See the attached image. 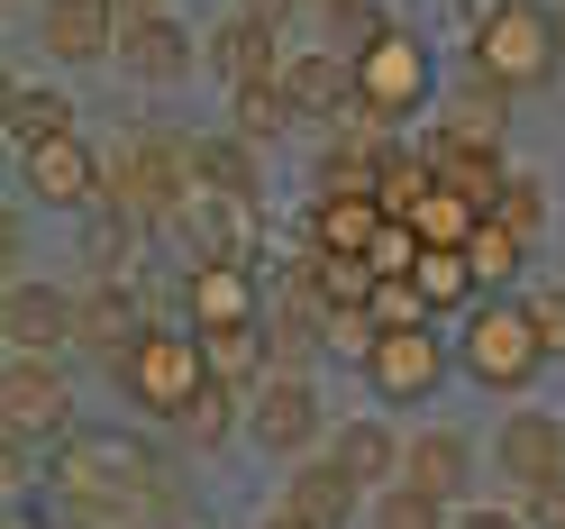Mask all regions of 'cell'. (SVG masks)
Instances as JSON below:
<instances>
[{
	"label": "cell",
	"mask_w": 565,
	"mask_h": 529,
	"mask_svg": "<svg viewBox=\"0 0 565 529\" xmlns=\"http://www.w3.org/2000/svg\"><path fill=\"white\" fill-rule=\"evenodd\" d=\"M55 484L74 493V511L83 520H110V502H164V466L147 447H128V438H74L64 447V466H55Z\"/></svg>",
	"instance_id": "6da1fadb"
},
{
	"label": "cell",
	"mask_w": 565,
	"mask_h": 529,
	"mask_svg": "<svg viewBox=\"0 0 565 529\" xmlns=\"http://www.w3.org/2000/svg\"><path fill=\"white\" fill-rule=\"evenodd\" d=\"M475 19H483L475 74H492L502 92L547 83V64H556V46H565V28H556L547 10H529V0H475Z\"/></svg>",
	"instance_id": "7a4b0ae2"
},
{
	"label": "cell",
	"mask_w": 565,
	"mask_h": 529,
	"mask_svg": "<svg viewBox=\"0 0 565 529\" xmlns=\"http://www.w3.org/2000/svg\"><path fill=\"white\" fill-rule=\"evenodd\" d=\"M110 210L119 220H183V201L201 192L192 183V147H173V137H128L110 156Z\"/></svg>",
	"instance_id": "3957f363"
},
{
	"label": "cell",
	"mask_w": 565,
	"mask_h": 529,
	"mask_svg": "<svg viewBox=\"0 0 565 529\" xmlns=\"http://www.w3.org/2000/svg\"><path fill=\"white\" fill-rule=\"evenodd\" d=\"M539 366H547V347H539V320H529V310L483 301L475 320H466V374H475V383H492V393H520Z\"/></svg>",
	"instance_id": "277c9868"
},
{
	"label": "cell",
	"mask_w": 565,
	"mask_h": 529,
	"mask_svg": "<svg viewBox=\"0 0 565 529\" xmlns=\"http://www.w3.org/2000/svg\"><path fill=\"white\" fill-rule=\"evenodd\" d=\"M119 383H128V393L147 402V411H183V402L201 393V383H210V357H201V338L147 329V338H137L128 357H119Z\"/></svg>",
	"instance_id": "5b68a950"
},
{
	"label": "cell",
	"mask_w": 565,
	"mask_h": 529,
	"mask_svg": "<svg viewBox=\"0 0 565 529\" xmlns=\"http://www.w3.org/2000/svg\"><path fill=\"white\" fill-rule=\"evenodd\" d=\"M419 92H429V55H419L402 28H383V38L356 46V110H365V119L419 110Z\"/></svg>",
	"instance_id": "8992f818"
},
{
	"label": "cell",
	"mask_w": 565,
	"mask_h": 529,
	"mask_svg": "<svg viewBox=\"0 0 565 529\" xmlns=\"http://www.w3.org/2000/svg\"><path fill=\"white\" fill-rule=\"evenodd\" d=\"M246 430H256V447H274V456H310L320 447V393H310L301 374H265L256 402H246Z\"/></svg>",
	"instance_id": "52a82bcc"
},
{
	"label": "cell",
	"mask_w": 565,
	"mask_h": 529,
	"mask_svg": "<svg viewBox=\"0 0 565 529\" xmlns=\"http://www.w3.org/2000/svg\"><path fill=\"white\" fill-rule=\"evenodd\" d=\"M492 466H502V484L539 493L547 475H565V420L556 411H511L502 438H492Z\"/></svg>",
	"instance_id": "ba28073f"
},
{
	"label": "cell",
	"mask_w": 565,
	"mask_h": 529,
	"mask_svg": "<svg viewBox=\"0 0 565 529\" xmlns=\"http://www.w3.org/2000/svg\"><path fill=\"white\" fill-rule=\"evenodd\" d=\"M0 329H10V357H55L64 338H83V301H64L55 284H10Z\"/></svg>",
	"instance_id": "9c48e42d"
},
{
	"label": "cell",
	"mask_w": 565,
	"mask_h": 529,
	"mask_svg": "<svg viewBox=\"0 0 565 529\" xmlns=\"http://www.w3.org/2000/svg\"><path fill=\"white\" fill-rule=\"evenodd\" d=\"M0 411H10V438H46L64 430V411H74V393H64V374L46 357H10V374H0Z\"/></svg>",
	"instance_id": "30bf717a"
},
{
	"label": "cell",
	"mask_w": 565,
	"mask_h": 529,
	"mask_svg": "<svg viewBox=\"0 0 565 529\" xmlns=\"http://www.w3.org/2000/svg\"><path fill=\"white\" fill-rule=\"evenodd\" d=\"M38 38H46L64 64L119 55V0H46V10H38Z\"/></svg>",
	"instance_id": "8fae6325"
},
{
	"label": "cell",
	"mask_w": 565,
	"mask_h": 529,
	"mask_svg": "<svg viewBox=\"0 0 565 529\" xmlns=\"http://www.w3.org/2000/svg\"><path fill=\"white\" fill-rule=\"evenodd\" d=\"M365 374H374V393L411 402V393H429V383L447 374V357H438V338H429V329H383V338L365 347Z\"/></svg>",
	"instance_id": "7c38bea8"
},
{
	"label": "cell",
	"mask_w": 565,
	"mask_h": 529,
	"mask_svg": "<svg viewBox=\"0 0 565 529\" xmlns=\"http://www.w3.org/2000/svg\"><path fill=\"white\" fill-rule=\"evenodd\" d=\"M110 173H100L92 156H83V137H46V147H28V192L38 201H55V210H83Z\"/></svg>",
	"instance_id": "4fadbf2b"
},
{
	"label": "cell",
	"mask_w": 565,
	"mask_h": 529,
	"mask_svg": "<svg viewBox=\"0 0 565 529\" xmlns=\"http://www.w3.org/2000/svg\"><path fill=\"white\" fill-rule=\"evenodd\" d=\"M282 92H292L301 119H347V100H356V55H292L282 64Z\"/></svg>",
	"instance_id": "5bb4252c"
},
{
	"label": "cell",
	"mask_w": 565,
	"mask_h": 529,
	"mask_svg": "<svg viewBox=\"0 0 565 529\" xmlns=\"http://www.w3.org/2000/svg\"><path fill=\"white\" fill-rule=\"evenodd\" d=\"M119 55H128V74H137V83H183L192 64H201V46H192V38H183V28H173L164 10H156V19H128Z\"/></svg>",
	"instance_id": "9a60e30c"
},
{
	"label": "cell",
	"mask_w": 565,
	"mask_h": 529,
	"mask_svg": "<svg viewBox=\"0 0 565 529\" xmlns=\"http://www.w3.org/2000/svg\"><path fill=\"white\" fill-rule=\"evenodd\" d=\"M356 475H347L338 466V456H320V466H301L292 475V493H282V511H292V520H310V529H347V511H356Z\"/></svg>",
	"instance_id": "2e32d148"
},
{
	"label": "cell",
	"mask_w": 565,
	"mask_h": 529,
	"mask_svg": "<svg viewBox=\"0 0 565 529\" xmlns=\"http://www.w3.org/2000/svg\"><path fill=\"white\" fill-rule=\"evenodd\" d=\"M466 466H475V447L456 438V430H419V438L402 447V484H411V493H429V502L466 493Z\"/></svg>",
	"instance_id": "e0dca14e"
},
{
	"label": "cell",
	"mask_w": 565,
	"mask_h": 529,
	"mask_svg": "<svg viewBox=\"0 0 565 529\" xmlns=\"http://www.w3.org/2000/svg\"><path fill=\"white\" fill-rule=\"evenodd\" d=\"M137 338H147V329H137V293L119 284V274H100V284L83 293V347H100V357L119 366Z\"/></svg>",
	"instance_id": "ac0fdd59"
},
{
	"label": "cell",
	"mask_w": 565,
	"mask_h": 529,
	"mask_svg": "<svg viewBox=\"0 0 565 529\" xmlns=\"http://www.w3.org/2000/svg\"><path fill=\"white\" fill-rule=\"evenodd\" d=\"M192 320H201V338L210 329H256V284H246V265H201L192 274Z\"/></svg>",
	"instance_id": "d6986e66"
},
{
	"label": "cell",
	"mask_w": 565,
	"mask_h": 529,
	"mask_svg": "<svg viewBox=\"0 0 565 529\" xmlns=\"http://www.w3.org/2000/svg\"><path fill=\"white\" fill-rule=\"evenodd\" d=\"M438 183L447 192H466L475 210H492V201H502L511 192V173H502V156H492V147H475V137H438Z\"/></svg>",
	"instance_id": "ffe728a7"
},
{
	"label": "cell",
	"mask_w": 565,
	"mask_h": 529,
	"mask_svg": "<svg viewBox=\"0 0 565 529\" xmlns=\"http://www.w3.org/2000/svg\"><path fill=\"white\" fill-rule=\"evenodd\" d=\"M393 229L374 192H320V246L329 256H374V237Z\"/></svg>",
	"instance_id": "44dd1931"
},
{
	"label": "cell",
	"mask_w": 565,
	"mask_h": 529,
	"mask_svg": "<svg viewBox=\"0 0 565 529\" xmlns=\"http://www.w3.org/2000/svg\"><path fill=\"white\" fill-rule=\"evenodd\" d=\"M192 183L210 192V201H256V147H246V137H201L192 147Z\"/></svg>",
	"instance_id": "7402d4cb"
},
{
	"label": "cell",
	"mask_w": 565,
	"mask_h": 529,
	"mask_svg": "<svg viewBox=\"0 0 565 529\" xmlns=\"http://www.w3.org/2000/svg\"><path fill=\"white\" fill-rule=\"evenodd\" d=\"M201 55L220 64V74H228L237 92H246V83H274V28H256V19H228V28H220V38H210Z\"/></svg>",
	"instance_id": "603a6c76"
},
{
	"label": "cell",
	"mask_w": 565,
	"mask_h": 529,
	"mask_svg": "<svg viewBox=\"0 0 565 529\" xmlns=\"http://www.w3.org/2000/svg\"><path fill=\"white\" fill-rule=\"evenodd\" d=\"M502 128H511V92L492 83V74H466V83H456V119H447V137H475V147H502Z\"/></svg>",
	"instance_id": "cb8c5ba5"
},
{
	"label": "cell",
	"mask_w": 565,
	"mask_h": 529,
	"mask_svg": "<svg viewBox=\"0 0 565 529\" xmlns=\"http://www.w3.org/2000/svg\"><path fill=\"white\" fill-rule=\"evenodd\" d=\"M329 456H338V466L356 475V484H383V475H402V438L383 430V420H347Z\"/></svg>",
	"instance_id": "d4e9b609"
},
{
	"label": "cell",
	"mask_w": 565,
	"mask_h": 529,
	"mask_svg": "<svg viewBox=\"0 0 565 529\" xmlns=\"http://www.w3.org/2000/svg\"><path fill=\"white\" fill-rule=\"evenodd\" d=\"M10 137H19V147L74 137V100H64V92H46V83H19V92H10Z\"/></svg>",
	"instance_id": "484cf974"
},
{
	"label": "cell",
	"mask_w": 565,
	"mask_h": 529,
	"mask_svg": "<svg viewBox=\"0 0 565 529\" xmlns=\"http://www.w3.org/2000/svg\"><path fill=\"white\" fill-rule=\"evenodd\" d=\"M183 237H192L201 265H237V201L192 192V201H183Z\"/></svg>",
	"instance_id": "4316f807"
},
{
	"label": "cell",
	"mask_w": 565,
	"mask_h": 529,
	"mask_svg": "<svg viewBox=\"0 0 565 529\" xmlns=\"http://www.w3.org/2000/svg\"><path fill=\"white\" fill-rule=\"evenodd\" d=\"M173 430H183L192 447H220V438L237 430V383H220V374H210L201 393H192L183 411H173Z\"/></svg>",
	"instance_id": "83f0119b"
},
{
	"label": "cell",
	"mask_w": 565,
	"mask_h": 529,
	"mask_svg": "<svg viewBox=\"0 0 565 529\" xmlns=\"http://www.w3.org/2000/svg\"><path fill=\"white\" fill-rule=\"evenodd\" d=\"M292 119H301V110H292V92H282V74H274V83H246V92H237V137H246V147L282 137Z\"/></svg>",
	"instance_id": "f1b7e54d"
},
{
	"label": "cell",
	"mask_w": 565,
	"mask_h": 529,
	"mask_svg": "<svg viewBox=\"0 0 565 529\" xmlns=\"http://www.w3.org/2000/svg\"><path fill=\"white\" fill-rule=\"evenodd\" d=\"M411 284H419V301L438 310V301H466V293H475V265L447 256V246H419V274H411Z\"/></svg>",
	"instance_id": "f546056e"
},
{
	"label": "cell",
	"mask_w": 565,
	"mask_h": 529,
	"mask_svg": "<svg viewBox=\"0 0 565 529\" xmlns=\"http://www.w3.org/2000/svg\"><path fill=\"white\" fill-rule=\"evenodd\" d=\"M374 529H456V520H447V502H429V493L393 484V493L374 502Z\"/></svg>",
	"instance_id": "4dcf8cb0"
},
{
	"label": "cell",
	"mask_w": 565,
	"mask_h": 529,
	"mask_svg": "<svg viewBox=\"0 0 565 529\" xmlns=\"http://www.w3.org/2000/svg\"><path fill=\"white\" fill-rule=\"evenodd\" d=\"M466 265H475V284H502V274L520 265V229L483 220V229H475V246H466Z\"/></svg>",
	"instance_id": "1f68e13d"
},
{
	"label": "cell",
	"mask_w": 565,
	"mask_h": 529,
	"mask_svg": "<svg viewBox=\"0 0 565 529\" xmlns=\"http://www.w3.org/2000/svg\"><path fill=\"white\" fill-rule=\"evenodd\" d=\"M201 357H210V374H220V383H237L246 366H265V338H256V329H210Z\"/></svg>",
	"instance_id": "d6a6232c"
},
{
	"label": "cell",
	"mask_w": 565,
	"mask_h": 529,
	"mask_svg": "<svg viewBox=\"0 0 565 529\" xmlns=\"http://www.w3.org/2000/svg\"><path fill=\"white\" fill-rule=\"evenodd\" d=\"M539 192H547V183H539V173H511V192H502V201H492V210H502V229H520V237H529V229H539Z\"/></svg>",
	"instance_id": "836d02e7"
},
{
	"label": "cell",
	"mask_w": 565,
	"mask_h": 529,
	"mask_svg": "<svg viewBox=\"0 0 565 529\" xmlns=\"http://www.w3.org/2000/svg\"><path fill=\"white\" fill-rule=\"evenodd\" d=\"M529 320H539V347H547V357H565V293H539V301H529Z\"/></svg>",
	"instance_id": "e575fe53"
},
{
	"label": "cell",
	"mask_w": 565,
	"mask_h": 529,
	"mask_svg": "<svg viewBox=\"0 0 565 529\" xmlns=\"http://www.w3.org/2000/svg\"><path fill=\"white\" fill-rule=\"evenodd\" d=\"M520 511H529V529H565V475H547V484L529 493Z\"/></svg>",
	"instance_id": "d590c367"
},
{
	"label": "cell",
	"mask_w": 565,
	"mask_h": 529,
	"mask_svg": "<svg viewBox=\"0 0 565 529\" xmlns=\"http://www.w3.org/2000/svg\"><path fill=\"white\" fill-rule=\"evenodd\" d=\"M456 529H529V511H456Z\"/></svg>",
	"instance_id": "8d00e7d4"
},
{
	"label": "cell",
	"mask_w": 565,
	"mask_h": 529,
	"mask_svg": "<svg viewBox=\"0 0 565 529\" xmlns=\"http://www.w3.org/2000/svg\"><path fill=\"white\" fill-rule=\"evenodd\" d=\"M282 10H292V0H237V19H256V28H274Z\"/></svg>",
	"instance_id": "74e56055"
},
{
	"label": "cell",
	"mask_w": 565,
	"mask_h": 529,
	"mask_svg": "<svg viewBox=\"0 0 565 529\" xmlns=\"http://www.w3.org/2000/svg\"><path fill=\"white\" fill-rule=\"evenodd\" d=\"M164 10V0H119V19H156Z\"/></svg>",
	"instance_id": "f35d334b"
},
{
	"label": "cell",
	"mask_w": 565,
	"mask_h": 529,
	"mask_svg": "<svg viewBox=\"0 0 565 529\" xmlns=\"http://www.w3.org/2000/svg\"><path fill=\"white\" fill-rule=\"evenodd\" d=\"M265 529H310V520H292V511H274V520H265Z\"/></svg>",
	"instance_id": "ab89813d"
},
{
	"label": "cell",
	"mask_w": 565,
	"mask_h": 529,
	"mask_svg": "<svg viewBox=\"0 0 565 529\" xmlns=\"http://www.w3.org/2000/svg\"><path fill=\"white\" fill-rule=\"evenodd\" d=\"M320 10H356V0H320Z\"/></svg>",
	"instance_id": "60d3db41"
},
{
	"label": "cell",
	"mask_w": 565,
	"mask_h": 529,
	"mask_svg": "<svg viewBox=\"0 0 565 529\" xmlns=\"http://www.w3.org/2000/svg\"><path fill=\"white\" fill-rule=\"evenodd\" d=\"M556 28H565V19H556Z\"/></svg>",
	"instance_id": "b9f144b4"
}]
</instances>
